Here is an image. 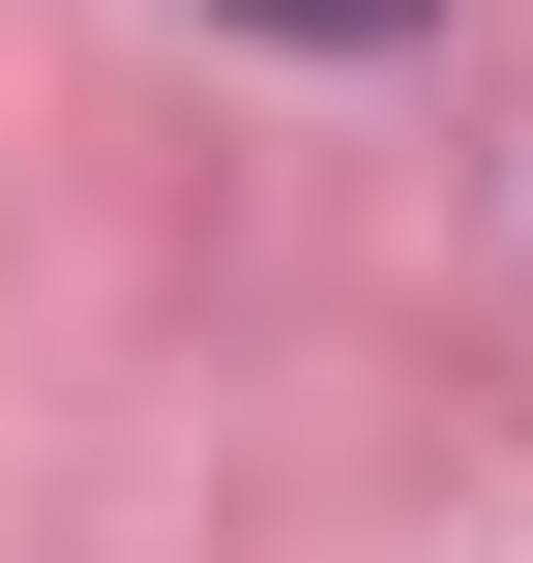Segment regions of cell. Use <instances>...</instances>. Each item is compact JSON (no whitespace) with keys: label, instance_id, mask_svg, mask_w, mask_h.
<instances>
[{"label":"cell","instance_id":"obj_1","mask_svg":"<svg viewBox=\"0 0 533 563\" xmlns=\"http://www.w3.org/2000/svg\"><path fill=\"white\" fill-rule=\"evenodd\" d=\"M237 30H415V0H237Z\"/></svg>","mask_w":533,"mask_h":563}]
</instances>
